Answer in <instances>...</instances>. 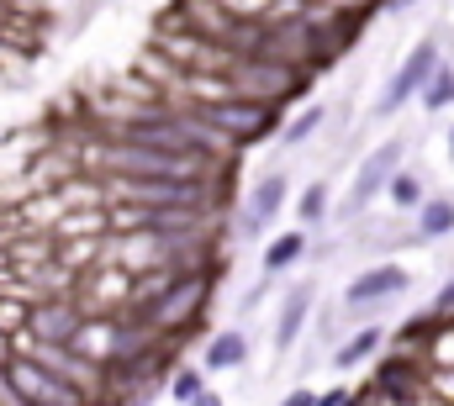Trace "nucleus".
I'll return each mask as SVG.
<instances>
[{
  "label": "nucleus",
  "instance_id": "1",
  "mask_svg": "<svg viewBox=\"0 0 454 406\" xmlns=\"http://www.w3.org/2000/svg\"><path fill=\"white\" fill-rule=\"evenodd\" d=\"M116 143L153 148V153H175V159H191V164H207V159H217L227 148L212 127H201V121H191V116H159V111L121 121V127H116Z\"/></svg>",
  "mask_w": 454,
  "mask_h": 406
},
{
  "label": "nucleus",
  "instance_id": "2",
  "mask_svg": "<svg viewBox=\"0 0 454 406\" xmlns=\"http://www.w3.org/2000/svg\"><path fill=\"white\" fill-rule=\"evenodd\" d=\"M5 380H11V396L16 406H85V396L69 386V380H59L48 364H37V359H11L5 364Z\"/></svg>",
  "mask_w": 454,
  "mask_h": 406
},
{
  "label": "nucleus",
  "instance_id": "3",
  "mask_svg": "<svg viewBox=\"0 0 454 406\" xmlns=\"http://www.w3.org/2000/svg\"><path fill=\"white\" fill-rule=\"evenodd\" d=\"M232 85H238V101L275 105L301 85V69L286 59H243V64H232Z\"/></svg>",
  "mask_w": 454,
  "mask_h": 406
},
{
  "label": "nucleus",
  "instance_id": "4",
  "mask_svg": "<svg viewBox=\"0 0 454 406\" xmlns=\"http://www.w3.org/2000/svg\"><path fill=\"white\" fill-rule=\"evenodd\" d=\"M196 121H201V127H212L223 143H254V137H264V132L275 127V105L227 96V101L201 105V116H196Z\"/></svg>",
  "mask_w": 454,
  "mask_h": 406
},
{
  "label": "nucleus",
  "instance_id": "5",
  "mask_svg": "<svg viewBox=\"0 0 454 406\" xmlns=\"http://www.w3.org/2000/svg\"><path fill=\"white\" fill-rule=\"evenodd\" d=\"M396 164H402V137H391V143H380L364 164H359V175H354V185H348V211H364V206L375 201L386 185H391V175H396Z\"/></svg>",
  "mask_w": 454,
  "mask_h": 406
},
{
  "label": "nucleus",
  "instance_id": "6",
  "mask_svg": "<svg viewBox=\"0 0 454 406\" xmlns=\"http://www.w3.org/2000/svg\"><path fill=\"white\" fill-rule=\"evenodd\" d=\"M434 64H439V48H434V43H418V48L407 53V64L391 74V90L380 96V111H396V105H407L412 96H423V85H428Z\"/></svg>",
  "mask_w": 454,
  "mask_h": 406
},
{
  "label": "nucleus",
  "instance_id": "7",
  "mask_svg": "<svg viewBox=\"0 0 454 406\" xmlns=\"http://www.w3.org/2000/svg\"><path fill=\"white\" fill-rule=\"evenodd\" d=\"M402 291H407V269L380 264V269H370V275L348 280V306H380L386 296H402Z\"/></svg>",
  "mask_w": 454,
  "mask_h": 406
},
{
  "label": "nucleus",
  "instance_id": "8",
  "mask_svg": "<svg viewBox=\"0 0 454 406\" xmlns=\"http://www.w3.org/2000/svg\"><path fill=\"white\" fill-rule=\"evenodd\" d=\"M201 296H207V280H201V275H191V280H175V285H169V301L153 306L159 327H175L180 316H191V311L201 306Z\"/></svg>",
  "mask_w": 454,
  "mask_h": 406
},
{
  "label": "nucleus",
  "instance_id": "9",
  "mask_svg": "<svg viewBox=\"0 0 454 406\" xmlns=\"http://www.w3.org/2000/svg\"><path fill=\"white\" fill-rule=\"evenodd\" d=\"M307 311H312V285H296V291L286 296V311H280V332H275V343H280V348H291V343L301 338Z\"/></svg>",
  "mask_w": 454,
  "mask_h": 406
},
{
  "label": "nucleus",
  "instance_id": "10",
  "mask_svg": "<svg viewBox=\"0 0 454 406\" xmlns=\"http://www.w3.org/2000/svg\"><path fill=\"white\" fill-rule=\"evenodd\" d=\"M286 201V175H270V180H259L254 185V196H248V222L243 227H254V222H264V216H275Z\"/></svg>",
  "mask_w": 454,
  "mask_h": 406
},
{
  "label": "nucleus",
  "instance_id": "11",
  "mask_svg": "<svg viewBox=\"0 0 454 406\" xmlns=\"http://www.w3.org/2000/svg\"><path fill=\"white\" fill-rule=\"evenodd\" d=\"M243 359H248V338H243V332H223V338L207 343V364H212V370H232V364H243Z\"/></svg>",
  "mask_w": 454,
  "mask_h": 406
},
{
  "label": "nucleus",
  "instance_id": "12",
  "mask_svg": "<svg viewBox=\"0 0 454 406\" xmlns=\"http://www.w3.org/2000/svg\"><path fill=\"white\" fill-rule=\"evenodd\" d=\"M37 332H43V338H59V343H74L80 322H74L69 306H43V311H37Z\"/></svg>",
  "mask_w": 454,
  "mask_h": 406
},
{
  "label": "nucleus",
  "instance_id": "13",
  "mask_svg": "<svg viewBox=\"0 0 454 406\" xmlns=\"http://www.w3.org/2000/svg\"><path fill=\"white\" fill-rule=\"evenodd\" d=\"M380 338H386V332H380V327H364V332H354V338H348V343H343L339 354H333V364H339V370H354V364H359V359H370V354H375V348H380Z\"/></svg>",
  "mask_w": 454,
  "mask_h": 406
},
{
  "label": "nucleus",
  "instance_id": "14",
  "mask_svg": "<svg viewBox=\"0 0 454 406\" xmlns=\"http://www.w3.org/2000/svg\"><path fill=\"white\" fill-rule=\"evenodd\" d=\"M301 254H307V238H301V232H286V238H275V243L264 248V269H270V275H275V269H291Z\"/></svg>",
  "mask_w": 454,
  "mask_h": 406
},
{
  "label": "nucleus",
  "instance_id": "15",
  "mask_svg": "<svg viewBox=\"0 0 454 406\" xmlns=\"http://www.w3.org/2000/svg\"><path fill=\"white\" fill-rule=\"evenodd\" d=\"M450 101H454V69L434 64V74H428V85H423V105L439 111V105H450Z\"/></svg>",
  "mask_w": 454,
  "mask_h": 406
},
{
  "label": "nucleus",
  "instance_id": "16",
  "mask_svg": "<svg viewBox=\"0 0 454 406\" xmlns=\"http://www.w3.org/2000/svg\"><path fill=\"white\" fill-rule=\"evenodd\" d=\"M428 238H444V232H454V201H428L423 206V222H418Z\"/></svg>",
  "mask_w": 454,
  "mask_h": 406
},
{
  "label": "nucleus",
  "instance_id": "17",
  "mask_svg": "<svg viewBox=\"0 0 454 406\" xmlns=\"http://www.w3.org/2000/svg\"><path fill=\"white\" fill-rule=\"evenodd\" d=\"M317 127H323V105L301 111V116H296V121H291V127L280 132V143H301V137H307V132H317Z\"/></svg>",
  "mask_w": 454,
  "mask_h": 406
},
{
  "label": "nucleus",
  "instance_id": "18",
  "mask_svg": "<svg viewBox=\"0 0 454 406\" xmlns=\"http://www.w3.org/2000/svg\"><path fill=\"white\" fill-rule=\"evenodd\" d=\"M169 396H175L180 406H191L196 396H201V375H196V370H180V375L169 380Z\"/></svg>",
  "mask_w": 454,
  "mask_h": 406
},
{
  "label": "nucleus",
  "instance_id": "19",
  "mask_svg": "<svg viewBox=\"0 0 454 406\" xmlns=\"http://www.w3.org/2000/svg\"><path fill=\"white\" fill-rule=\"evenodd\" d=\"M323 206H328V185H307V196H301V216H307V222H317V216H323Z\"/></svg>",
  "mask_w": 454,
  "mask_h": 406
},
{
  "label": "nucleus",
  "instance_id": "20",
  "mask_svg": "<svg viewBox=\"0 0 454 406\" xmlns=\"http://www.w3.org/2000/svg\"><path fill=\"white\" fill-rule=\"evenodd\" d=\"M391 201H396V206H412V201H418V180H407V175H391Z\"/></svg>",
  "mask_w": 454,
  "mask_h": 406
},
{
  "label": "nucleus",
  "instance_id": "21",
  "mask_svg": "<svg viewBox=\"0 0 454 406\" xmlns=\"http://www.w3.org/2000/svg\"><path fill=\"white\" fill-rule=\"evenodd\" d=\"M280 406H317V396H312V391H291Z\"/></svg>",
  "mask_w": 454,
  "mask_h": 406
},
{
  "label": "nucleus",
  "instance_id": "22",
  "mask_svg": "<svg viewBox=\"0 0 454 406\" xmlns=\"http://www.w3.org/2000/svg\"><path fill=\"white\" fill-rule=\"evenodd\" d=\"M439 311H454V285H444V296H439Z\"/></svg>",
  "mask_w": 454,
  "mask_h": 406
},
{
  "label": "nucleus",
  "instance_id": "23",
  "mask_svg": "<svg viewBox=\"0 0 454 406\" xmlns=\"http://www.w3.org/2000/svg\"><path fill=\"white\" fill-rule=\"evenodd\" d=\"M191 406H223V402H217V396H207V391H201V396H196V402H191Z\"/></svg>",
  "mask_w": 454,
  "mask_h": 406
},
{
  "label": "nucleus",
  "instance_id": "24",
  "mask_svg": "<svg viewBox=\"0 0 454 406\" xmlns=\"http://www.w3.org/2000/svg\"><path fill=\"white\" fill-rule=\"evenodd\" d=\"M391 5H396V11H402V5H412V0H391Z\"/></svg>",
  "mask_w": 454,
  "mask_h": 406
},
{
  "label": "nucleus",
  "instance_id": "25",
  "mask_svg": "<svg viewBox=\"0 0 454 406\" xmlns=\"http://www.w3.org/2000/svg\"><path fill=\"white\" fill-rule=\"evenodd\" d=\"M450 148H454V132H450Z\"/></svg>",
  "mask_w": 454,
  "mask_h": 406
}]
</instances>
